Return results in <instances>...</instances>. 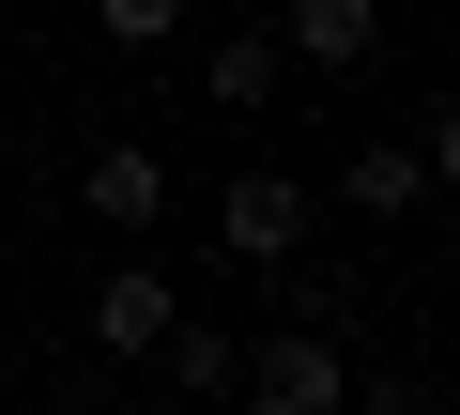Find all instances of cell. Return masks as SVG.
<instances>
[{
  "label": "cell",
  "mask_w": 460,
  "mask_h": 415,
  "mask_svg": "<svg viewBox=\"0 0 460 415\" xmlns=\"http://www.w3.org/2000/svg\"><path fill=\"white\" fill-rule=\"evenodd\" d=\"M414 169H429V185H445V200H460V93H445V108H429V139H414Z\"/></svg>",
  "instance_id": "cell-10"
},
{
  "label": "cell",
  "mask_w": 460,
  "mask_h": 415,
  "mask_svg": "<svg viewBox=\"0 0 460 415\" xmlns=\"http://www.w3.org/2000/svg\"><path fill=\"white\" fill-rule=\"evenodd\" d=\"M154 384H169V400H230V384H246V338H230V323H169Z\"/></svg>",
  "instance_id": "cell-7"
},
{
  "label": "cell",
  "mask_w": 460,
  "mask_h": 415,
  "mask_svg": "<svg viewBox=\"0 0 460 415\" xmlns=\"http://www.w3.org/2000/svg\"><path fill=\"white\" fill-rule=\"evenodd\" d=\"M169 323H184V293H169L154 262H108V277H93V354L154 369V354H169Z\"/></svg>",
  "instance_id": "cell-3"
},
{
  "label": "cell",
  "mask_w": 460,
  "mask_h": 415,
  "mask_svg": "<svg viewBox=\"0 0 460 415\" xmlns=\"http://www.w3.org/2000/svg\"><path fill=\"white\" fill-rule=\"evenodd\" d=\"M414 200H429V169H414V139H353V154H338V216H368V231H399Z\"/></svg>",
  "instance_id": "cell-5"
},
{
  "label": "cell",
  "mask_w": 460,
  "mask_h": 415,
  "mask_svg": "<svg viewBox=\"0 0 460 415\" xmlns=\"http://www.w3.org/2000/svg\"><path fill=\"white\" fill-rule=\"evenodd\" d=\"M353 415H429V384H414V369H384V384H353Z\"/></svg>",
  "instance_id": "cell-11"
},
{
  "label": "cell",
  "mask_w": 460,
  "mask_h": 415,
  "mask_svg": "<svg viewBox=\"0 0 460 415\" xmlns=\"http://www.w3.org/2000/svg\"><path fill=\"white\" fill-rule=\"evenodd\" d=\"M261 32H277V62H307V77L384 62V16H368V0H292V16H261Z\"/></svg>",
  "instance_id": "cell-4"
},
{
  "label": "cell",
  "mask_w": 460,
  "mask_h": 415,
  "mask_svg": "<svg viewBox=\"0 0 460 415\" xmlns=\"http://www.w3.org/2000/svg\"><path fill=\"white\" fill-rule=\"evenodd\" d=\"M307 216H323V200H307L292 169H230V185H215V262L277 277V262H307Z\"/></svg>",
  "instance_id": "cell-1"
},
{
  "label": "cell",
  "mask_w": 460,
  "mask_h": 415,
  "mask_svg": "<svg viewBox=\"0 0 460 415\" xmlns=\"http://www.w3.org/2000/svg\"><path fill=\"white\" fill-rule=\"evenodd\" d=\"M77 200H93V231H154V216H169V169H154V154H138V139H108V154H93V185H77Z\"/></svg>",
  "instance_id": "cell-6"
},
{
  "label": "cell",
  "mask_w": 460,
  "mask_h": 415,
  "mask_svg": "<svg viewBox=\"0 0 460 415\" xmlns=\"http://www.w3.org/2000/svg\"><path fill=\"white\" fill-rule=\"evenodd\" d=\"M246 415H353V354L323 338V323H277L261 354H246V384H230Z\"/></svg>",
  "instance_id": "cell-2"
},
{
  "label": "cell",
  "mask_w": 460,
  "mask_h": 415,
  "mask_svg": "<svg viewBox=\"0 0 460 415\" xmlns=\"http://www.w3.org/2000/svg\"><path fill=\"white\" fill-rule=\"evenodd\" d=\"M277 77H292V62H277V32H215V62H199V93H215V108H277Z\"/></svg>",
  "instance_id": "cell-8"
},
{
  "label": "cell",
  "mask_w": 460,
  "mask_h": 415,
  "mask_svg": "<svg viewBox=\"0 0 460 415\" xmlns=\"http://www.w3.org/2000/svg\"><path fill=\"white\" fill-rule=\"evenodd\" d=\"M93 32H108V47H184V16H169V0H108Z\"/></svg>",
  "instance_id": "cell-9"
}]
</instances>
